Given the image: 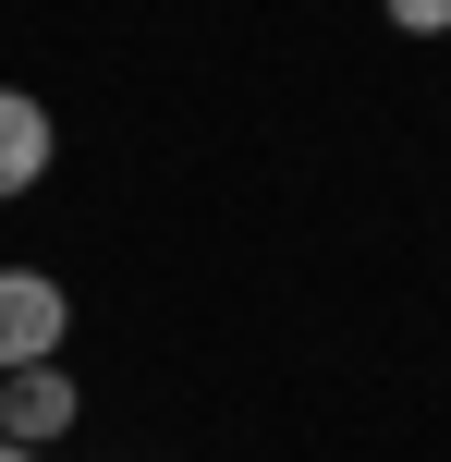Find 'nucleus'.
Wrapping results in <instances>:
<instances>
[{"label": "nucleus", "instance_id": "obj_1", "mask_svg": "<svg viewBox=\"0 0 451 462\" xmlns=\"http://www.w3.org/2000/svg\"><path fill=\"white\" fill-rule=\"evenodd\" d=\"M61 328H73L61 280L49 268H0V377L13 365H61Z\"/></svg>", "mask_w": 451, "mask_h": 462}, {"label": "nucleus", "instance_id": "obj_3", "mask_svg": "<svg viewBox=\"0 0 451 462\" xmlns=\"http://www.w3.org/2000/svg\"><path fill=\"white\" fill-rule=\"evenodd\" d=\"M49 159H61V134H49V110H37L24 86H0V208L49 183Z\"/></svg>", "mask_w": 451, "mask_h": 462}, {"label": "nucleus", "instance_id": "obj_2", "mask_svg": "<svg viewBox=\"0 0 451 462\" xmlns=\"http://www.w3.org/2000/svg\"><path fill=\"white\" fill-rule=\"evenodd\" d=\"M73 414H86V390H73L61 365H13V377H0V439H13V450L73 439Z\"/></svg>", "mask_w": 451, "mask_h": 462}, {"label": "nucleus", "instance_id": "obj_4", "mask_svg": "<svg viewBox=\"0 0 451 462\" xmlns=\"http://www.w3.org/2000/svg\"><path fill=\"white\" fill-rule=\"evenodd\" d=\"M390 24H403V37H451V0H379Z\"/></svg>", "mask_w": 451, "mask_h": 462}, {"label": "nucleus", "instance_id": "obj_5", "mask_svg": "<svg viewBox=\"0 0 451 462\" xmlns=\"http://www.w3.org/2000/svg\"><path fill=\"white\" fill-rule=\"evenodd\" d=\"M0 462H37V450H13V439H0Z\"/></svg>", "mask_w": 451, "mask_h": 462}]
</instances>
